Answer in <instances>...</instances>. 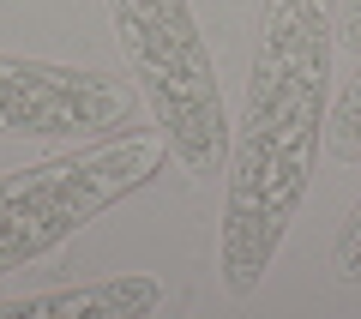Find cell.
Segmentation results:
<instances>
[{
  "label": "cell",
  "mask_w": 361,
  "mask_h": 319,
  "mask_svg": "<svg viewBox=\"0 0 361 319\" xmlns=\"http://www.w3.org/2000/svg\"><path fill=\"white\" fill-rule=\"evenodd\" d=\"M337 42L361 54V0H337Z\"/></svg>",
  "instance_id": "8"
},
{
  "label": "cell",
  "mask_w": 361,
  "mask_h": 319,
  "mask_svg": "<svg viewBox=\"0 0 361 319\" xmlns=\"http://www.w3.org/2000/svg\"><path fill=\"white\" fill-rule=\"evenodd\" d=\"M331 277L337 283H361V199L349 205V217L331 235Z\"/></svg>",
  "instance_id": "7"
},
{
  "label": "cell",
  "mask_w": 361,
  "mask_h": 319,
  "mask_svg": "<svg viewBox=\"0 0 361 319\" xmlns=\"http://www.w3.org/2000/svg\"><path fill=\"white\" fill-rule=\"evenodd\" d=\"M127 78L139 85L157 133L187 175H217L229 157V115L217 90V61L193 18V0H109Z\"/></svg>",
  "instance_id": "2"
},
{
  "label": "cell",
  "mask_w": 361,
  "mask_h": 319,
  "mask_svg": "<svg viewBox=\"0 0 361 319\" xmlns=\"http://www.w3.org/2000/svg\"><path fill=\"white\" fill-rule=\"evenodd\" d=\"M325 151L337 163H361V61L331 97V121H325Z\"/></svg>",
  "instance_id": "6"
},
{
  "label": "cell",
  "mask_w": 361,
  "mask_h": 319,
  "mask_svg": "<svg viewBox=\"0 0 361 319\" xmlns=\"http://www.w3.org/2000/svg\"><path fill=\"white\" fill-rule=\"evenodd\" d=\"M337 0H259L241 121L223 157L217 283L247 301L301 217L331 121Z\"/></svg>",
  "instance_id": "1"
},
{
  "label": "cell",
  "mask_w": 361,
  "mask_h": 319,
  "mask_svg": "<svg viewBox=\"0 0 361 319\" xmlns=\"http://www.w3.org/2000/svg\"><path fill=\"white\" fill-rule=\"evenodd\" d=\"M139 85L97 66L0 54V133L6 139H109L133 127Z\"/></svg>",
  "instance_id": "4"
},
{
  "label": "cell",
  "mask_w": 361,
  "mask_h": 319,
  "mask_svg": "<svg viewBox=\"0 0 361 319\" xmlns=\"http://www.w3.org/2000/svg\"><path fill=\"white\" fill-rule=\"evenodd\" d=\"M163 307V283L127 271V277H97V283H61L37 295H6L0 319H139Z\"/></svg>",
  "instance_id": "5"
},
{
  "label": "cell",
  "mask_w": 361,
  "mask_h": 319,
  "mask_svg": "<svg viewBox=\"0 0 361 319\" xmlns=\"http://www.w3.org/2000/svg\"><path fill=\"white\" fill-rule=\"evenodd\" d=\"M163 163H169L163 133H115V139L85 145V151L6 169L0 175V277L25 271L49 247L73 241L90 217H103L109 205L139 193Z\"/></svg>",
  "instance_id": "3"
}]
</instances>
